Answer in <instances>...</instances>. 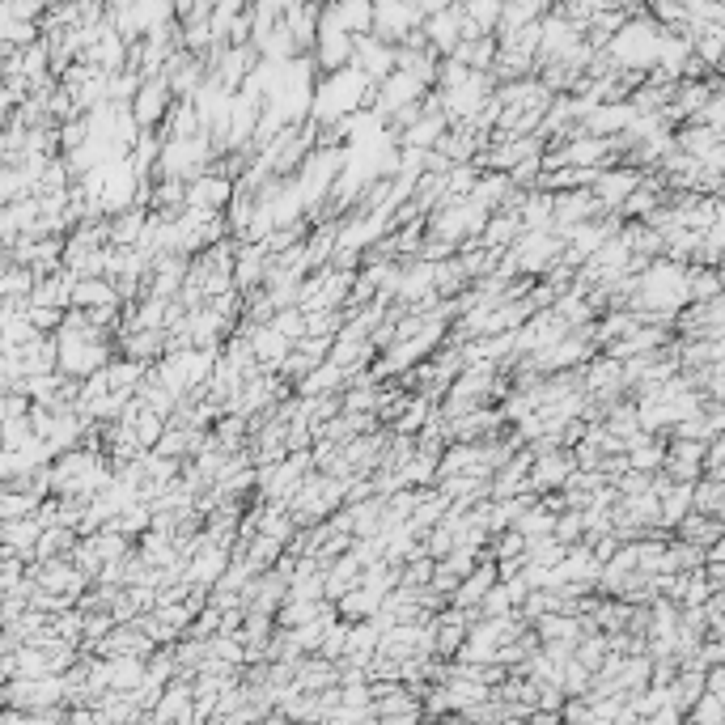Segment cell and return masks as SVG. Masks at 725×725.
I'll return each mask as SVG.
<instances>
[{
    "label": "cell",
    "instance_id": "1",
    "mask_svg": "<svg viewBox=\"0 0 725 725\" xmlns=\"http://www.w3.org/2000/svg\"><path fill=\"white\" fill-rule=\"evenodd\" d=\"M374 102V81H369L357 64H344L327 73L310 94V119L314 123H335L352 111H369Z\"/></svg>",
    "mask_w": 725,
    "mask_h": 725
},
{
    "label": "cell",
    "instance_id": "2",
    "mask_svg": "<svg viewBox=\"0 0 725 725\" xmlns=\"http://www.w3.org/2000/svg\"><path fill=\"white\" fill-rule=\"evenodd\" d=\"M658 22L653 17H628V22L620 26L607 39V60L615 68H636V73H645V68H653V56H658Z\"/></svg>",
    "mask_w": 725,
    "mask_h": 725
},
{
    "label": "cell",
    "instance_id": "3",
    "mask_svg": "<svg viewBox=\"0 0 725 725\" xmlns=\"http://www.w3.org/2000/svg\"><path fill=\"white\" fill-rule=\"evenodd\" d=\"M424 22V13L416 0H374V26L369 34L382 43H403L408 34H416Z\"/></svg>",
    "mask_w": 725,
    "mask_h": 725
},
{
    "label": "cell",
    "instance_id": "4",
    "mask_svg": "<svg viewBox=\"0 0 725 725\" xmlns=\"http://www.w3.org/2000/svg\"><path fill=\"white\" fill-rule=\"evenodd\" d=\"M352 39H357V34L340 30L335 22H327V17L318 13V30H314V43H310V64L323 68V73H335V68L352 64Z\"/></svg>",
    "mask_w": 725,
    "mask_h": 725
},
{
    "label": "cell",
    "instance_id": "5",
    "mask_svg": "<svg viewBox=\"0 0 725 725\" xmlns=\"http://www.w3.org/2000/svg\"><path fill=\"white\" fill-rule=\"evenodd\" d=\"M573 450L569 446H556V450H543L530 458V471H526V488L535 492V497H543V492H556L564 488V480L573 475Z\"/></svg>",
    "mask_w": 725,
    "mask_h": 725
},
{
    "label": "cell",
    "instance_id": "6",
    "mask_svg": "<svg viewBox=\"0 0 725 725\" xmlns=\"http://www.w3.org/2000/svg\"><path fill=\"white\" fill-rule=\"evenodd\" d=\"M590 217H607L590 187L552 191V229H556V234H564V229H573L577 221H590Z\"/></svg>",
    "mask_w": 725,
    "mask_h": 725
},
{
    "label": "cell",
    "instance_id": "7",
    "mask_svg": "<svg viewBox=\"0 0 725 725\" xmlns=\"http://www.w3.org/2000/svg\"><path fill=\"white\" fill-rule=\"evenodd\" d=\"M174 106V94H170V85L166 77H145L136 85V94H132V119L140 123V128H157V123L166 119V111Z\"/></svg>",
    "mask_w": 725,
    "mask_h": 725
},
{
    "label": "cell",
    "instance_id": "8",
    "mask_svg": "<svg viewBox=\"0 0 725 725\" xmlns=\"http://www.w3.org/2000/svg\"><path fill=\"white\" fill-rule=\"evenodd\" d=\"M229 200H234V179H225V174H217V170H204L183 187V208L225 212Z\"/></svg>",
    "mask_w": 725,
    "mask_h": 725
},
{
    "label": "cell",
    "instance_id": "9",
    "mask_svg": "<svg viewBox=\"0 0 725 725\" xmlns=\"http://www.w3.org/2000/svg\"><path fill=\"white\" fill-rule=\"evenodd\" d=\"M348 386V369H340L335 361H318L314 369H306L302 378L293 382L297 399H323V395H340Z\"/></svg>",
    "mask_w": 725,
    "mask_h": 725
},
{
    "label": "cell",
    "instance_id": "10",
    "mask_svg": "<svg viewBox=\"0 0 725 725\" xmlns=\"http://www.w3.org/2000/svg\"><path fill=\"white\" fill-rule=\"evenodd\" d=\"M323 17L348 34H369V26H374V0H327Z\"/></svg>",
    "mask_w": 725,
    "mask_h": 725
},
{
    "label": "cell",
    "instance_id": "11",
    "mask_svg": "<svg viewBox=\"0 0 725 725\" xmlns=\"http://www.w3.org/2000/svg\"><path fill=\"white\" fill-rule=\"evenodd\" d=\"M357 581H361V560L352 552H340L323 569V598H331V603H335V598H340L348 586H357Z\"/></svg>",
    "mask_w": 725,
    "mask_h": 725
},
{
    "label": "cell",
    "instance_id": "12",
    "mask_svg": "<svg viewBox=\"0 0 725 725\" xmlns=\"http://www.w3.org/2000/svg\"><path fill=\"white\" fill-rule=\"evenodd\" d=\"M378 607H382V594L365 590L361 581H357V586H348L340 598H335V615H340V620H369V615H374Z\"/></svg>",
    "mask_w": 725,
    "mask_h": 725
},
{
    "label": "cell",
    "instance_id": "13",
    "mask_svg": "<svg viewBox=\"0 0 725 725\" xmlns=\"http://www.w3.org/2000/svg\"><path fill=\"white\" fill-rule=\"evenodd\" d=\"M675 535L696 543V547H709L721 539V518H709V514H696V509H687V514L675 522Z\"/></svg>",
    "mask_w": 725,
    "mask_h": 725
},
{
    "label": "cell",
    "instance_id": "14",
    "mask_svg": "<svg viewBox=\"0 0 725 725\" xmlns=\"http://www.w3.org/2000/svg\"><path fill=\"white\" fill-rule=\"evenodd\" d=\"M518 221H522V229H547L552 225V191H539V187L522 191Z\"/></svg>",
    "mask_w": 725,
    "mask_h": 725
},
{
    "label": "cell",
    "instance_id": "15",
    "mask_svg": "<svg viewBox=\"0 0 725 725\" xmlns=\"http://www.w3.org/2000/svg\"><path fill=\"white\" fill-rule=\"evenodd\" d=\"M725 480H717V475H700V480H692V509L696 514H709V518H725Z\"/></svg>",
    "mask_w": 725,
    "mask_h": 725
},
{
    "label": "cell",
    "instance_id": "16",
    "mask_svg": "<svg viewBox=\"0 0 725 725\" xmlns=\"http://www.w3.org/2000/svg\"><path fill=\"white\" fill-rule=\"evenodd\" d=\"M687 725H725V700L713 696V692H700L683 713Z\"/></svg>",
    "mask_w": 725,
    "mask_h": 725
},
{
    "label": "cell",
    "instance_id": "17",
    "mask_svg": "<svg viewBox=\"0 0 725 725\" xmlns=\"http://www.w3.org/2000/svg\"><path fill=\"white\" fill-rule=\"evenodd\" d=\"M268 327H276L280 335H289V340H302V335H306V314L297 306H280V310H272Z\"/></svg>",
    "mask_w": 725,
    "mask_h": 725
},
{
    "label": "cell",
    "instance_id": "18",
    "mask_svg": "<svg viewBox=\"0 0 725 725\" xmlns=\"http://www.w3.org/2000/svg\"><path fill=\"white\" fill-rule=\"evenodd\" d=\"M140 229H145V212H140V208H123V217H119V225L111 229V238L123 242V246H136Z\"/></svg>",
    "mask_w": 725,
    "mask_h": 725
},
{
    "label": "cell",
    "instance_id": "19",
    "mask_svg": "<svg viewBox=\"0 0 725 725\" xmlns=\"http://www.w3.org/2000/svg\"><path fill=\"white\" fill-rule=\"evenodd\" d=\"M77 302L81 306H106V302H119V293L106 285V280H85V285H77Z\"/></svg>",
    "mask_w": 725,
    "mask_h": 725
},
{
    "label": "cell",
    "instance_id": "20",
    "mask_svg": "<svg viewBox=\"0 0 725 725\" xmlns=\"http://www.w3.org/2000/svg\"><path fill=\"white\" fill-rule=\"evenodd\" d=\"M475 611H480V615H509V611H514V598H509V590L497 581V586H488V594L475 603Z\"/></svg>",
    "mask_w": 725,
    "mask_h": 725
},
{
    "label": "cell",
    "instance_id": "21",
    "mask_svg": "<svg viewBox=\"0 0 725 725\" xmlns=\"http://www.w3.org/2000/svg\"><path fill=\"white\" fill-rule=\"evenodd\" d=\"M94 365H102V348L81 344V340L68 344V369H94Z\"/></svg>",
    "mask_w": 725,
    "mask_h": 725
},
{
    "label": "cell",
    "instance_id": "22",
    "mask_svg": "<svg viewBox=\"0 0 725 725\" xmlns=\"http://www.w3.org/2000/svg\"><path fill=\"white\" fill-rule=\"evenodd\" d=\"M704 692H713L725 700V662H713V666H704Z\"/></svg>",
    "mask_w": 725,
    "mask_h": 725
}]
</instances>
